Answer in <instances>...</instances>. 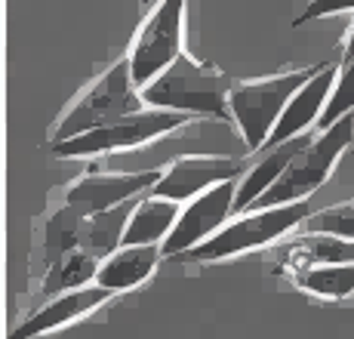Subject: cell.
<instances>
[{"label": "cell", "mask_w": 354, "mask_h": 339, "mask_svg": "<svg viewBox=\"0 0 354 339\" xmlns=\"http://www.w3.org/2000/svg\"><path fill=\"white\" fill-rule=\"evenodd\" d=\"M185 3L188 0H158L142 19L127 56L136 86H148L185 53Z\"/></svg>", "instance_id": "obj_7"}, {"label": "cell", "mask_w": 354, "mask_h": 339, "mask_svg": "<svg viewBox=\"0 0 354 339\" xmlns=\"http://www.w3.org/2000/svg\"><path fill=\"white\" fill-rule=\"evenodd\" d=\"M354 111V59H345L339 65V74H336V84H333V93L326 99V108L317 120V130H330L339 118Z\"/></svg>", "instance_id": "obj_21"}, {"label": "cell", "mask_w": 354, "mask_h": 339, "mask_svg": "<svg viewBox=\"0 0 354 339\" xmlns=\"http://www.w3.org/2000/svg\"><path fill=\"white\" fill-rule=\"evenodd\" d=\"M296 287L321 300H348L354 296V262L336 266H311L296 271Z\"/></svg>", "instance_id": "obj_20"}, {"label": "cell", "mask_w": 354, "mask_h": 339, "mask_svg": "<svg viewBox=\"0 0 354 339\" xmlns=\"http://www.w3.org/2000/svg\"><path fill=\"white\" fill-rule=\"evenodd\" d=\"M163 170L151 173H90L65 188L62 203L77 210L80 216H96L102 210H111L129 198H142L151 192Z\"/></svg>", "instance_id": "obj_10"}, {"label": "cell", "mask_w": 354, "mask_h": 339, "mask_svg": "<svg viewBox=\"0 0 354 339\" xmlns=\"http://www.w3.org/2000/svg\"><path fill=\"white\" fill-rule=\"evenodd\" d=\"M234 80L209 62H197L194 56L182 53L163 74L142 86V99L148 108L192 114V118H216L231 120L228 93Z\"/></svg>", "instance_id": "obj_1"}, {"label": "cell", "mask_w": 354, "mask_h": 339, "mask_svg": "<svg viewBox=\"0 0 354 339\" xmlns=\"http://www.w3.org/2000/svg\"><path fill=\"white\" fill-rule=\"evenodd\" d=\"M342 56H345V59H354V25H351L348 37H345V50H342Z\"/></svg>", "instance_id": "obj_24"}, {"label": "cell", "mask_w": 354, "mask_h": 339, "mask_svg": "<svg viewBox=\"0 0 354 339\" xmlns=\"http://www.w3.org/2000/svg\"><path fill=\"white\" fill-rule=\"evenodd\" d=\"M142 108L148 105L142 99V90L133 80L129 56H120L90 86H84L71 99V105L59 114L56 127H53V142H65L90 130H99V127L111 124L118 118H127V114H136Z\"/></svg>", "instance_id": "obj_2"}, {"label": "cell", "mask_w": 354, "mask_h": 339, "mask_svg": "<svg viewBox=\"0 0 354 339\" xmlns=\"http://www.w3.org/2000/svg\"><path fill=\"white\" fill-rule=\"evenodd\" d=\"M351 139H354V111L345 114V118H339L336 124H333L330 130H324L321 136H315V142H311L302 154L292 158L287 173H283L250 210L305 201L311 192H317V188L330 179L333 167L339 164V158H342L345 148L351 145Z\"/></svg>", "instance_id": "obj_5"}, {"label": "cell", "mask_w": 354, "mask_h": 339, "mask_svg": "<svg viewBox=\"0 0 354 339\" xmlns=\"http://www.w3.org/2000/svg\"><path fill=\"white\" fill-rule=\"evenodd\" d=\"M305 228L308 232H330L354 241V203H336V207H326L321 213H311L305 219Z\"/></svg>", "instance_id": "obj_22"}, {"label": "cell", "mask_w": 354, "mask_h": 339, "mask_svg": "<svg viewBox=\"0 0 354 339\" xmlns=\"http://www.w3.org/2000/svg\"><path fill=\"white\" fill-rule=\"evenodd\" d=\"M311 216L308 201H292V203H277V207H256L247 213H237L231 222L219 228L213 237L201 241L188 253H182L188 262H216V259H231L247 250H259L265 244L281 241L287 232L305 222Z\"/></svg>", "instance_id": "obj_4"}, {"label": "cell", "mask_w": 354, "mask_h": 339, "mask_svg": "<svg viewBox=\"0 0 354 339\" xmlns=\"http://www.w3.org/2000/svg\"><path fill=\"white\" fill-rule=\"evenodd\" d=\"M237 185H241V176L228 182L201 192L197 198H192L182 207L179 219H176L173 232L167 235V241L160 244L163 256H182L192 247H197L201 241L213 237L222 226L228 222V216L234 213V198H237Z\"/></svg>", "instance_id": "obj_8"}, {"label": "cell", "mask_w": 354, "mask_h": 339, "mask_svg": "<svg viewBox=\"0 0 354 339\" xmlns=\"http://www.w3.org/2000/svg\"><path fill=\"white\" fill-rule=\"evenodd\" d=\"M114 296V290L102 287V284H86V287L68 290V293H59L53 300H46L34 315H28L16 330H12L10 339H34L40 333H50V330H59L65 324L77 321V318L96 311L102 302H108Z\"/></svg>", "instance_id": "obj_11"}, {"label": "cell", "mask_w": 354, "mask_h": 339, "mask_svg": "<svg viewBox=\"0 0 354 339\" xmlns=\"http://www.w3.org/2000/svg\"><path fill=\"white\" fill-rule=\"evenodd\" d=\"M324 65L311 68H292V71L271 74V77L259 80H234L228 93V111L231 124L237 127L243 145L250 152H262V145L268 142L274 124L281 120L283 108L290 105V99L321 71Z\"/></svg>", "instance_id": "obj_3"}, {"label": "cell", "mask_w": 354, "mask_h": 339, "mask_svg": "<svg viewBox=\"0 0 354 339\" xmlns=\"http://www.w3.org/2000/svg\"><path fill=\"white\" fill-rule=\"evenodd\" d=\"M185 124H192V114L167 111V108H142V111L118 118L99 130H90L65 142H53V154L56 158H99V154L111 152H129V148L148 145L167 133H176Z\"/></svg>", "instance_id": "obj_6"}, {"label": "cell", "mask_w": 354, "mask_h": 339, "mask_svg": "<svg viewBox=\"0 0 354 339\" xmlns=\"http://www.w3.org/2000/svg\"><path fill=\"white\" fill-rule=\"evenodd\" d=\"M86 222H90V216H80L68 203L53 210L37 228V266L46 271L62 256L74 253V250H84Z\"/></svg>", "instance_id": "obj_14"}, {"label": "cell", "mask_w": 354, "mask_h": 339, "mask_svg": "<svg viewBox=\"0 0 354 339\" xmlns=\"http://www.w3.org/2000/svg\"><path fill=\"white\" fill-rule=\"evenodd\" d=\"M336 74H339V65L326 62L321 71H317L315 77H311L308 84L290 99V105L283 108L281 120L274 124V130H271L268 142L262 145V152L265 148L281 145V142H287V139H296V136H302V133H308L311 124L317 127V120H321V114L326 108V99H330V93H333V84H336Z\"/></svg>", "instance_id": "obj_12"}, {"label": "cell", "mask_w": 354, "mask_h": 339, "mask_svg": "<svg viewBox=\"0 0 354 339\" xmlns=\"http://www.w3.org/2000/svg\"><path fill=\"white\" fill-rule=\"evenodd\" d=\"M160 256H163L160 244H142V247H127L124 244V247L114 250L108 259L99 262L96 284L114 290V293L133 290V287H139L142 281L151 277V271L158 268Z\"/></svg>", "instance_id": "obj_15"}, {"label": "cell", "mask_w": 354, "mask_h": 339, "mask_svg": "<svg viewBox=\"0 0 354 339\" xmlns=\"http://www.w3.org/2000/svg\"><path fill=\"white\" fill-rule=\"evenodd\" d=\"M136 201L139 198H129L124 203H118V207L102 210V213L90 216V222H86V237H84L86 253H93L102 262V259H108L114 250L124 247L127 222H129V216H133V210H136Z\"/></svg>", "instance_id": "obj_18"}, {"label": "cell", "mask_w": 354, "mask_h": 339, "mask_svg": "<svg viewBox=\"0 0 354 339\" xmlns=\"http://www.w3.org/2000/svg\"><path fill=\"white\" fill-rule=\"evenodd\" d=\"M311 142H315V136L302 133V136H296V139H287V142H281V145H274V148L259 152V154H262V161H259V164L241 179V185H237L234 213H247V210L253 207V203L262 198V194L268 192V188L274 185L283 173H287V167L292 164V158H296V154H302Z\"/></svg>", "instance_id": "obj_13"}, {"label": "cell", "mask_w": 354, "mask_h": 339, "mask_svg": "<svg viewBox=\"0 0 354 339\" xmlns=\"http://www.w3.org/2000/svg\"><path fill=\"white\" fill-rule=\"evenodd\" d=\"M354 0H305V10L292 19V25H308L315 19H326V16H339V12H351Z\"/></svg>", "instance_id": "obj_23"}, {"label": "cell", "mask_w": 354, "mask_h": 339, "mask_svg": "<svg viewBox=\"0 0 354 339\" xmlns=\"http://www.w3.org/2000/svg\"><path fill=\"white\" fill-rule=\"evenodd\" d=\"M182 207L179 201L154 198V194H142L136 201V210L127 222L124 244L127 247H142V244H163L167 235L173 232L176 219H179Z\"/></svg>", "instance_id": "obj_16"}, {"label": "cell", "mask_w": 354, "mask_h": 339, "mask_svg": "<svg viewBox=\"0 0 354 339\" xmlns=\"http://www.w3.org/2000/svg\"><path fill=\"white\" fill-rule=\"evenodd\" d=\"M99 275V259L86 250H74V253L62 256L59 262H53L50 268L44 271V281H40V296L44 300H53L59 293H68V290H77L93 284Z\"/></svg>", "instance_id": "obj_19"}, {"label": "cell", "mask_w": 354, "mask_h": 339, "mask_svg": "<svg viewBox=\"0 0 354 339\" xmlns=\"http://www.w3.org/2000/svg\"><path fill=\"white\" fill-rule=\"evenodd\" d=\"M283 262L290 271H305L311 266H336L354 262V241L330 232H308L283 247Z\"/></svg>", "instance_id": "obj_17"}, {"label": "cell", "mask_w": 354, "mask_h": 339, "mask_svg": "<svg viewBox=\"0 0 354 339\" xmlns=\"http://www.w3.org/2000/svg\"><path fill=\"white\" fill-rule=\"evenodd\" d=\"M241 161L234 158H219V154H188V158L173 161L154 182L148 194L167 201H192L207 188L219 185V182L237 179L241 176Z\"/></svg>", "instance_id": "obj_9"}]
</instances>
